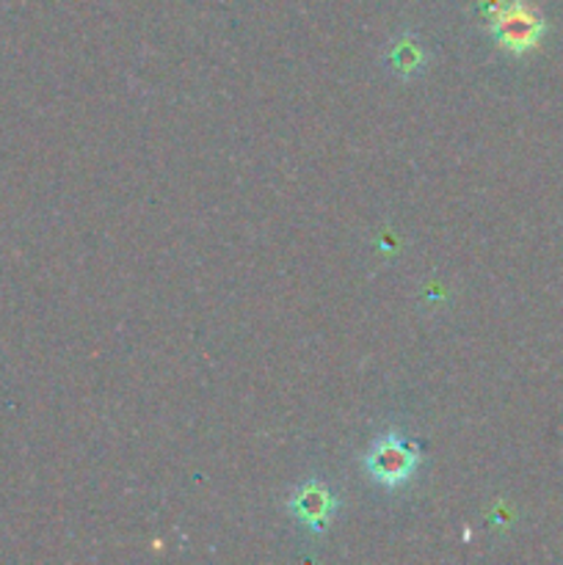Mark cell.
I'll list each match as a JSON object with an SVG mask.
<instances>
[{
    "instance_id": "6da1fadb",
    "label": "cell",
    "mask_w": 563,
    "mask_h": 565,
    "mask_svg": "<svg viewBox=\"0 0 563 565\" xmlns=\"http://www.w3.org/2000/svg\"><path fill=\"white\" fill-rule=\"evenodd\" d=\"M489 31L508 53H528L544 33V20L524 0H484Z\"/></svg>"
},
{
    "instance_id": "7a4b0ae2",
    "label": "cell",
    "mask_w": 563,
    "mask_h": 565,
    "mask_svg": "<svg viewBox=\"0 0 563 565\" xmlns=\"http://www.w3.org/2000/svg\"><path fill=\"white\" fill-rule=\"evenodd\" d=\"M419 452L397 434H381L364 456V469L384 489H401L414 478Z\"/></svg>"
},
{
    "instance_id": "3957f363",
    "label": "cell",
    "mask_w": 563,
    "mask_h": 565,
    "mask_svg": "<svg viewBox=\"0 0 563 565\" xmlns=\"http://www.w3.org/2000/svg\"><path fill=\"white\" fill-rule=\"evenodd\" d=\"M287 511H290V516L296 519L298 524H304L307 530L323 533L337 513V497L323 480H307V483H301L290 494Z\"/></svg>"
},
{
    "instance_id": "277c9868",
    "label": "cell",
    "mask_w": 563,
    "mask_h": 565,
    "mask_svg": "<svg viewBox=\"0 0 563 565\" xmlns=\"http://www.w3.org/2000/svg\"><path fill=\"white\" fill-rule=\"evenodd\" d=\"M425 61H428V55H425L423 44H419L417 36H412V33L397 36L395 42L390 44V50H386V64H390L401 77L419 75Z\"/></svg>"
}]
</instances>
